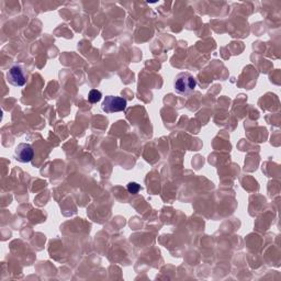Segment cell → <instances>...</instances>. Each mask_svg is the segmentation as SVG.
Returning a JSON list of instances; mask_svg holds the SVG:
<instances>
[{"mask_svg":"<svg viewBox=\"0 0 281 281\" xmlns=\"http://www.w3.org/2000/svg\"><path fill=\"white\" fill-rule=\"evenodd\" d=\"M197 86L194 77L190 73H180L175 78L174 88L179 95H189Z\"/></svg>","mask_w":281,"mask_h":281,"instance_id":"obj_1","label":"cell"},{"mask_svg":"<svg viewBox=\"0 0 281 281\" xmlns=\"http://www.w3.org/2000/svg\"><path fill=\"white\" fill-rule=\"evenodd\" d=\"M102 110L106 113H113L124 111L127 108V100L122 97L107 96L102 102Z\"/></svg>","mask_w":281,"mask_h":281,"instance_id":"obj_2","label":"cell"},{"mask_svg":"<svg viewBox=\"0 0 281 281\" xmlns=\"http://www.w3.org/2000/svg\"><path fill=\"white\" fill-rule=\"evenodd\" d=\"M7 79L8 82L17 87H22L27 82V77H25L24 69L21 65H14L10 67L7 73Z\"/></svg>","mask_w":281,"mask_h":281,"instance_id":"obj_3","label":"cell"},{"mask_svg":"<svg viewBox=\"0 0 281 281\" xmlns=\"http://www.w3.org/2000/svg\"><path fill=\"white\" fill-rule=\"evenodd\" d=\"M16 158L18 162L20 163H30L33 158L34 156V152L33 148L28 143H21L16 147Z\"/></svg>","mask_w":281,"mask_h":281,"instance_id":"obj_4","label":"cell"},{"mask_svg":"<svg viewBox=\"0 0 281 281\" xmlns=\"http://www.w3.org/2000/svg\"><path fill=\"white\" fill-rule=\"evenodd\" d=\"M101 97H102V95L99 90L93 89L88 95V100L90 103H97L98 101L101 100Z\"/></svg>","mask_w":281,"mask_h":281,"instance_id":"obj_5","label":"cell"},{"mask_svg":"<svg viewBox=\"0 0 281 281\" xmlns=\"http://www.w3.org/2000/svg\"><path fill=\"white\" fill-rule=\"evenodd\" d=\"M140 189H141L140 185L136 184V182H130L128 185V191L132 194H136L140 191Z\"/></svg>","mask_w":281,"mask_h":281,"instance_id":"obj_6","label":"cell"}]
</instances>
